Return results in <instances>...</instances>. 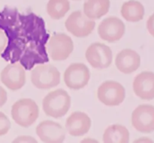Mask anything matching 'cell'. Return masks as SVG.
I'll return each instance as SVG.
<instances>
[{"instance_id": "cell-1", "label": "cell", "mask_w": 154, "mask_h": 143, "mask_svg": "<svg viewBox=\"0 0 154 143\" xmlns=\"http://www.w3.org/2000/svg\"><path fill=\"white\" fill-rule=\"evenodd\" d=\"M72 104V99L66 91L57 89L48 93L43 99L42 108L48 116L62 118L67 114Z\"/></svg>"}, {"instance_id": "cell-2", "label": "cell", "mask_w": 154, "mask_h": 143, "mask_svg": "<svg viewBox=\"0 0 154 143\" xmlns=\"http://www.w3.org/2000/svg\"><path fill=\"white\" fill-rule=\"evenodd\" d=\"M39 115V108L37 103L30 98H22L17 100L11 107V118L23 127L32 125Z\"/></svg>"}, {"instance_id": "cell-3", "label": "cell", "mask_w": 154, "mask_h": 143, "mask_svg": "<svg viewBox=\"0 0 154 143\" xmlns=\"http://www.w3.org/2000/svg\"><path fill=\"white\" fill-rule=\"evenodd\" d=\"M31 82L39 89H50L60 83V73L52 64H41L31 71Z\"/></svg>"}, {"instance_id": "cell-4", "label": "cell", "mask_w": 154, "mask_h": 143, "mask_svg": "<svg viewBox=\"0 0 154 143\" xmlns=\"http://www.w3.org/2000/svg\"><path fill=\"white\" fill-rule=\"evenodd\" d=\"M97 97L105 106H117L124 101L126 90L117 81L107 80L99 85L97 90Z\"/></svg>"}, {"instance_id": "cell-5", "label": "cell", "mask_w": 154, "mask_h": 143, "mask_svg": "<svg viewBox=\"0 0 154 143\" xmlns=\"http://www.w3.org/2000/svg\"><path fill=\"white\" fill-rule=\"evenodd\" d=\"M47 49L49 56L54 61H64L73 52V40L64 33L56 34L50 38Z\"/></svg>"}, {"instance_id": "cell-6", "label": "cell", "mask_w": 154, "mask_h": 143, "mask_svg": "<svg viewBox=\"0 0 154 143\" xmlns=\"http://www.w3.org/2000/svg\"><path fill=\"white\" fill-rule=\"evenodd\" d=\"M68 31L77 37H84L90 35L94 30L96 22L87 17L81 10L71 13L65 22Z\"/></svg>"}, {"instance_id": "cell-7", "label": "cell", "mask_w": 154, "mask_h": 143, "mask_svg": "<svg viewBox=\"0 0 154 143\" xmlns=\"http://www.w3.org/2000/svg\"><path fill=\"white\" fill-rule=\"evenodd\" d=\"M86 58L89 64L96 69L108 68L112 63V50L102 43H93L86 50Z\"/></svg>"}, {"instance_id": "cell-8", "label": "cell", "mask_w": 154, "mask_h": 143, "mask_svg": "<svg viewBox=\"0 0 154 143\" xmlns=\"http://www.w3.org/2000/svg\"><path fill=\"white\" fill-rule=\"evenodd\" d=\"M64 82L70 89L79 90L84 88L90 79V71L83 63H73L65 70Z\"/></svg>"}, {"instance_id": "cell-9", "label": "cell", "mask_w": 154, "mask_h": 143, "mask_svg": "<svg viewBox=\"0 0 154 143\" xmlns=\"http://www.w3.org/2000/svg\"><path fill=\"white\" fill-rule=\"evenodd\" d=\"M132 124L138 131L150 133L154 131V106L142 104L135 108L132 114Z\"/></svg>"}, {"instance_id": "cell-10", "label": "cell", "mask_w": 154, "mask_h": 143, "mask_svg": "<svg viewBox=\"0 0 154 143\" xmlns=\"http://www.w3.org/2000/svg\"><path fill=\"white\" fill-rule=\"evenodd\" d=\"M126 27L123 21L116 16L103 19L98 27V34L101 39L109 43L120 40L124 35Z\"/></svg>"}, {"instance_id": "cell-11", "label": "cell", "mask_w": 154, "mask_h": 143, "mask_svg": "<svg viewBox=\"0 0 154 143\" xmlns=\"http://www.w3.org/2000/svg\"><path fill=\"white\" fill-rule=\"evenodd\" d=\"M0 79L5 86L11 91H17L26 83V71L20 63L9 64L2 70Z\"/></svg>"}, {"instance_id": "cell-12", "label": "cell", "mask_w": 154, "mask_h": 143, "mask_svg": "<svg viewBox=\"0 0 154 143\" xmlns=\"http://www.w3.org/2000/svg\"><path fill=\"white\" fill-rule=\"evenodd\" d=\"M36 134L45 143H61L66 139V130L61 124L51 120L39 123L36 127Z\"/></svg>"}, {"instance_id": "cell-13", "label": "cell", "mask_w": 154, "mask_h": 143, "mask_svg": "<svg viewBox=\"0 0 154 143\" xmlns=\"http://www.w3.org/2000/svg\"><path fill=\"white\" fill-rule=\"evenodd\" d=\"M133 91L135 95L141 100H151L154 99V73L144 71L134 79Z\"/></svg>"}, {"instance_id": "cell-14", "label": "cell", "mask_w": 154, "mask_h": 143, "mask_svg": "<svg viewBox=\"0 0 154 143\" xmlns=\"http://www.w3.org/2000/svg\"><path fill=\"white\" fill-rule=\"evenodd\" d=\"M91 118L83 112H74L66 119V128L72 136H82L90 130Z\"/></svg>"}, {"instance_id": "cell-15", "label": "cell", "mask_w": 154, "mask_h": 143, "mask_svg": "<svg viewBox=\"0 0 154 143\" xmlns=\"http://www.w3.org/2000/svg\"><path fill=\"white\" fill-rule=\"evenodd\" d=\"M117 70L124 74H130L136 71L141 65V57L136 51L124 49L117 53L115 58Z\"/></svg>"}, {"instance_id": "cell-16", "label": "cell", "mask_w": 154, "mask_h": 143, "mask_svg": "<svg viewBox=\"0 0 154 143\" xmlns=\"http://www.w3.org/2000/svg\"><path fill=\"white\" fill-rule=\"evenodd\" d=\"M110 0H87L84 4V13L92 19H100L109 11Z\"/></svg>"}, {"instance_id": "cell-17", "label": "cell", "mask_w": 154, "mask_h": 143, "mask_svg": "<svg viewBox=\"0 0 154 143\" xmlns=\"http://www.w3.org/2000/svg\"><path fill=\"white\" fill-rule=\"evenodd\" d=\"M102 139L105 143H128L129 132L121 124H113L105 129Z\"/></svg>"}, {"instance_id": "cell-18", "label": "cell", "mask_w": 154, "mask_h": 143, "mask_svg": "<svg viewBox=\"0 0 154 143\" xmlns=\"http://www.w3.org/2000/svg\"><path fill=\"white\" fill-rule=\"evenodd\" d=\"M120 13L126 21L136 22L144 18V7L140 1L130 0L123 3Z\"/></svg>"}, {"instance_id": "cell-19", "label": "cell", "mask_w": 154, "mask_h": 143, "mask_svg": "<svg viewBox=\"0 0 154 143\" xmlns=\"http://www.w3.org/2000/svg\"><path fill=\"white\" fill-rule=\"evenodd\" d=\"M70 10L69 0H49L47 4V13L51 19H62Z\"/></svg>"}, {"instance_id": "cell-20", "label": "cell", "mask_w": 154, "mask_h": 143, "mask_svg": "<svg viewBox=\"0 0 154 143\" xmlns=\"http://www.w3.org/2000/svg\"><path fill=\"white\" fill-rule=\"evenodd\" d=\"M11 126L10 120L7 115L0 112V136L7 134L10 130Z\"/></svg>"}, {"instance_id": "cell-21", "label": "cell", "mask_w": 154, "mask_h": 143, "mask_svg": "<svg viewBox=\"0 0 154 143\" xmlns=\"http://www.w3.org/2000/svg\"><path fill=\"white\" fill-rule=\"evenodd\" d=\"M8 43V37L4 30L0 28V54L4 52Z\"/></svg>"}, {"instance_id": "cell-22", "label": "cell", "mask_w": 154, "mask_h": 143, "mask_svg": "<svg viewBox=\"0 0 154 143\" xmlns=\"http://www.w3.org/2000/svg\"><path fill=\"white\" fill-rule=\"evenodd\" d=\"M147 28L149 33L154 37V13H153L147 19Z\"/></svg>"}, {"instance_id": "cell-23", "label": "cell", "mask_w": 154, "mask_h": 143, "mask_svg": "<svg viewBox=\"0 0 154 143\" xmlns=\"http://www.w3.org/2000/svg\"><path fill=\"white\" fill-rule=\"evenodd\" d=\"M13 142H37L35 139H34L32 136H21L19 137L16 138Z\"/></svg>"}, {"instance_id": "cell-24", "label": "cell", "mask_w": 154, "mask_h": 143, "mask_svg": "<svg viewBox=\"0 0 154 143\" xmlns=\"http://www.w3.org/2000/svg\"><path fill=\"white\" fill-rule=\"evenodd\" d=\"M8 95L5 90L0 85V107L4 106L7 102Z\"/></svg>"}]
</instances>
